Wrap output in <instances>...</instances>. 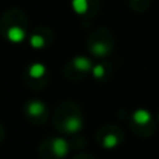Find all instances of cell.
Instances as JSON below:
<instances>
[{
	"mask_svg": "<svg viewBox=\"0 0 159 159\" xmlns=\"http://www.w3.org/2000/svg\"><path fill=\"white\" fill-rule=\"evenodd\" d=\"M30 43H31L32 47H35V48H40V47L43 46L45 41H43L42 36H40V35H34V36L31 37V40H30Z\"/></svg>",
	"mask_w": 159,
	"mask_h": 159,
	"instance_id": "8fae6325",
	"label": "cell"
},
{
	"mask_svg": "<svg viewBox=\"0 0 159 159\" xmlns=\"http://www.w3.org/2000/svg\"><path fill=\"white\" fill-rule=\"evenodd\" d=\"M65 128H66V132L67 133H77L82 128V120L78 117L72 116V117H70V118L66 119Z\"/></svg>",
	"mask_w": 159,
	"mask_h": 159,
	"instance_id": "7a4b0ae2",
	"label": "cell"
},
{
	"mask_svg": "<svg viewBox=\"0 0 159 159\" xmlns=\"http://www.w3.org/2000/svg\"><path fill=\"white\" fill-rule=\"evenodd\" d=\"M43 111H45V107H43V104H42L41 102H39V101H32V102H30L29 106H27V113H29L30 116H32V117L41 116V114L43 113Z\"/></svg>",
	"mask_w": 159,
	"mask_h": 159,
	"instance_id": "5b68a950",
	"label": "cell"
},
{
	"mask_svg": "<svg viewBox=\"0 0 159 159\" xmlns=\"http://www.w3.org/2000/svg\"><path fill=\"white\" fill-rule=\"evenodd\" d=\"M92 73H93L94 77L101 78V77H103V75H104V67H103L102 65H97V66H94V67L92 68Z\"/></svg>",
	"mask_w": 159,
	"mask_h": 159,
	"instance_id": "7c38bea8",
	"label": "cell"
},
{
	"mask_svg": "<svg viewBox=\"0 0 159 159\" xmlns=\"http://www.w3.org/2000/svg\"><path fill=\"white\" fill-rule=\"evenodd\" d=\"M51 148H52V152L53 154L57 157V158H63L67 155L68 153V143L62 139V138H56L52 140V144H51Z\"/></svg>",
	"mask_w": 159,
	"mask_h": 159,
	"instance_id": "6da1fadb",
	"label": "cell"
},
{
	"mask_svg": "<svg viewBox=\"0 0 159 159\" xmlns=\"http://www.w3.org/2000/svg\"><path fill=\"white\" fill-rule=\"evenodd\" d=\"M72 7L77 14H84L88 9V1L87 0H72Z\"/></svg>",
	"mask_w": 159,
	"mask_h": 159,
	"instance_id": "ba28073f",
	"label": "cell"
},
{
	"mask_svg": "<svg viewBox=\"0 0 159 159\" xmlns=\"http://www.w3.org/2000/svg\"><path fill=\"white\" fill-rule=\"evenodd\" d=\"M92 52H93L96 56H104V55H107V53L109 52V48H108L107 45L98 42V43H94V45L92 46Z\"/></svg>",
	"mask_w": 159,
	"mask_h": 159,
	"instance_id": "9c48e42d",
	"label": "cell"
},
{
	"mask_svg": "<svg viewBox=\"0 0 159 159\" xmlns=\"http://www.w3.org/2000/svg\"><path fill=\"white\" fill-rule=\"evenodd\" d=\"M150 113L147 111V109H138L133 113V119L137 124L139 125H144L147 123L150 122Z\"/></svg>",
	"mask_w": 159,
	"mask_h": 159,
	"instance_id": "277c9868",
	"label": "cell"
},
{
	"mask_svg": "<svg viewBox=\"0 0 159 159\" xmlns=\"http://www.w3.org/2000/svg\"><path fill=\"white\" fill-rule=\"evenodd\" d=\"M118 144V137L116 134H107L103 139V147L112 149Z\"/></svg>",
	"mask_w": 159,
	"mask_h": 159,
	"instance_id": "30bf717a",
	"label": "cell"
},
{
	"mask_svg": "<svg viewBox=\"0 0 159 159\" xmlns=\"http://www.w3.org/2000/svg\"><path fill=\"white\" fill-rule=\"evenodd\" d=\"M25 37V31L19 26H12L7 31V39L11 42H21Z\"/></svg>",
	"mask_w": 159,
	"mask_h": 159,
	"instance_id": "3957f363",
	"label": "cell"
},
{
	"mask_svg": "<svg viewBox=\"0 0 159 159\" xmlns=\"http://www.w3.org/2000/svg\"><path fill=\"white\" fill-rule=\"evenodd\" d=\"M45 72H46V68L41 63H34V65H31V67L29 70V73H30V76L32 78H40V77H42Z\"/></svg>",
	"mask_w": 159,
	"mask_h": 159,
	"instance_id": "52a82bcc",
	"label": "cell"
},
{
	"mask_svg": "<svg viewBox=\"0 0 159 159\" xmlns=\"http://www.w3.org/2000/svg\"><path fill=\"white\" fill-rule=\"evenodd\" d=\"M73 65L80 71H89L91 70V66H92L91 65V61L88 58H86V57H82V56L76 57L73 60Z\"/></svg>",
	"mask_w": 159,
	"mask_h": 159,
	"instance_id": "8992f818",
	"label": "cell"
}]
</instances>
